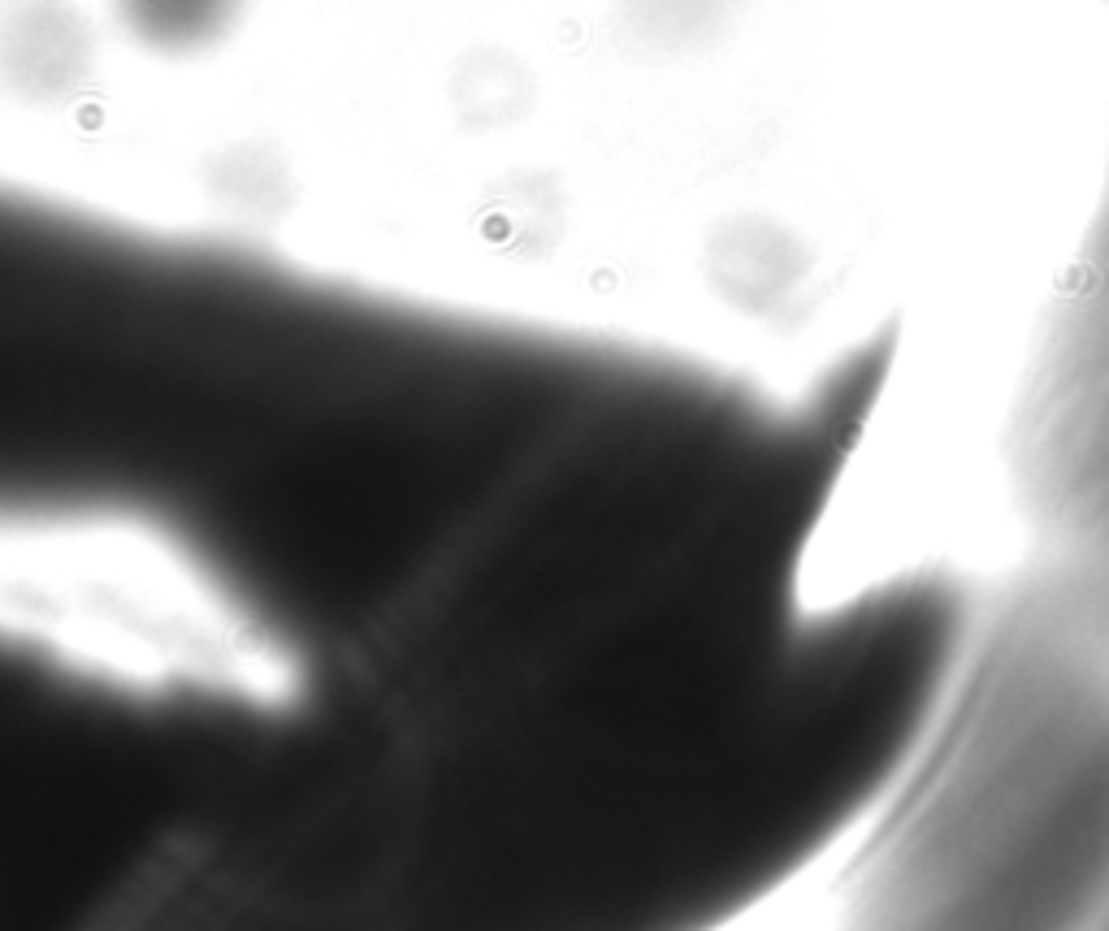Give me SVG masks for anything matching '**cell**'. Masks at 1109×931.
Here are the masks:
<instances>
[{"label":"cell","mask_w":1109,"mask_h":931,"mask_svg":"<svg viewBox=\"0 0 1109 931\" xmlns=\"http://www.w3.org/2000/svg\"><path fill=\"white\" fill-rule=\"evenodd\" d=\"M832 931H1109V724L945 732L871 815Z\"/></svg>","instance_id":"cell-1"},{"label":"cell","mask_w":1109,"mask_h":931,"mask_svg":"<svg viewBox=\"0 0 1109 931\" xmlns=\"http://www.w3.org/2000/svg\"><path fill=\"white\" fill-rule=\"evenodd\" d=\"M1006 460L1023 572L1109 637V165L1023 369Z\"/></svg>","instance_id":"cell-2"}]
</instances>
